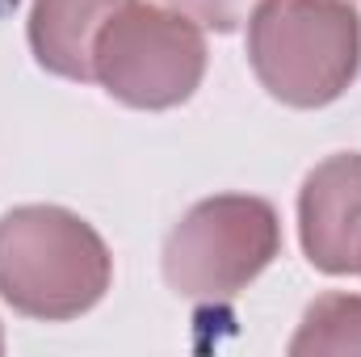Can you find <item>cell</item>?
I'll return each mask as SVG.
<instances>
[{"mask_svg": "<svg viewBox=\"0 0 361 357\" xmlns=\"http://www.w3.org/2000/svg\"><path fill=\"white\" fill-rule=\"evenodd\" d=\"M114 282L97 227L63 206H13L0 214V298L30 320H76Z\"/></svg>", "mask_w": 361, "mask_h": 357, "instance_id": "1", "label": "cell"}, {"mask_svg": "<svg viewBox=\"0 0 361 357\" xmlns=\"http://www.w3.org/2000/svg\"><path fill=\"white\" fill-rule=\"evenodd\" d=\"M311 353H361V298L357 294H324L307 307L290 357Z\"/></svg>", "mask_w": 361, "mask_h": 357, "instance_id": "7", "label": "cell"}, {"mask_svg": "<svg viewBox=\"0 0 361 357\" xmlns=\"http://www.w3.org/2000/svg\"><path fill=\"white\" fill-rule=\"evenodd\" d=\"M130 0H34L30 8V51L63 80H92V47L114 13Z\"/></svg>", "mask_w": 361, "mask_h": 357, "instance_id": "6", "label": "cell"}, {"mask_svg": "<svg viewBox=\"0 0 361 357\" xmlns=\"http://www.w3.org/2000/svg\"><path fill=\"white\" fill-rule=\"evenodd\" d=\"M298 240L319 273L361 269V152L315 164L298 189Z\"/></svg>", "mask_w": 361, "mask_h": 357, "instance_id": "5", "label": "cell"}, {"mask_svg": "<svg viewBox=\"0 0 361 357\" xmlns=\"http://www.w3.org/2000/svg\"><path fill=\"white\" fill-rule=\"evenodd\" d=\"M281 253V219L265 198L219 193L185 210L164 240V282L189 303H223L248 290Z\"/></svg>", "mask_w": 361, "mask_h": 357, "instance_id": "3", "label": "cell"}, {"mask_svg": "<svg viewBox=\"0 0 361 357\" xmlns=\"http://www.w3.org/2000/svg\"><path fill=\"white\" fill-rule=\"evenodd\" d=\"M0 353H4V337H0Z\"/></svg>", "mask_w": 361, "mask_h": 357, "instance_id": "9", "label": "cell"}, {"mask_svg": "<svg viewBox=\"0 0 361 357\" xmlns=\"http://www.w3.org/2000/svg\"><path fill=\"white\" fill-rule=\"evenodd\" d=\"M206 76V38L177 8L130 0L92 47V80L130 109H173Z\"/></svg>", "mask_w": 361, "mask_h": 357, "instance_id": "4", "label": "cell"}, {"mask_svg": "<svg viewBox=\"0 0 361 357\" xmlns=\"http://www.w3.org/2000/svg\"><path fill=\"white\" fill-rule=\"evenodd\" d=\"M169 4L185 17H193L197 25L214 30V34H231L257 8V0H169Z\"/></svg>", "mask_w": 361, "mask_h": 357, "instance_id": "8", "label": "cell"}, {"mask_svg": "<svg viewBox=\"0 0 361 357\" xmlns=\"http://www.w3.org/2000/svg\"><path fill=\"white\" fill-rule=\"evenodd\" d=\"M248 63L269 97L290 109L332 105L357 80L361 17L353 0H257Z\"/></svg>", "mask_w": 361, "mask_h": 357, "instance_id": "2", "label": "cell"}, {"mask_svg": "<svg viewBox=\"0 0 361 357\" xmlns=\"http://www.w3.org/2000/svg\"><path fill=\"white\" fill-rule=\"evenodd\" d=\"M357 273H361V269H357Z\"/></svg>", "mask_w": 361, "mask_h": 357, "instance_id": "10", "label": "cell"}]
</instances>
